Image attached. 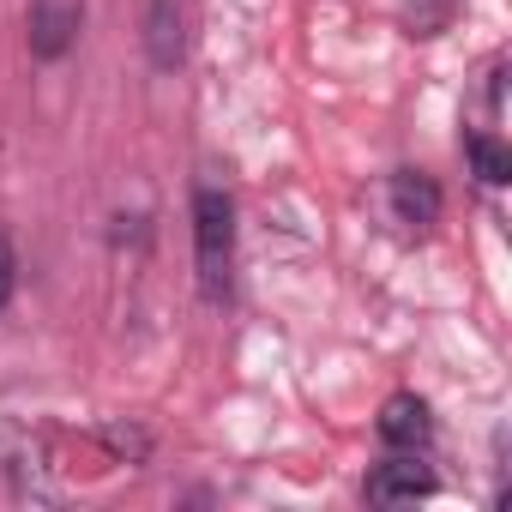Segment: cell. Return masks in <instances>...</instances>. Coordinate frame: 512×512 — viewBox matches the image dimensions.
<instances>
[{"instance_id": "1", "label": "cell", "mask_w": 512, "mask_h": 512, "mask_svg": "<svg viewBox=\"0 0 512 512\" xmlns=\"http://www.w3.org/2000/svg\"><path fill=\"white\" fill-rule=\"evenodd\" d=\"M187 235H193V290L211 314H223L235 302V241H241V211L223 181H193Z\"/></svg>"}, {"instance_id": "2", "label": "cell", "mask_w": 512, "mask_h": 512, "mask_svg": "<svg viewBox=\"0 0 512 512\" xmlns=\"http://www.w3.org/2000/svg\"><path fill=\"white\" fill-rule=\"evenodd\" d=\"M380 199H386V217L398 223V235H404V241L434 235V229H440V217H446V187H440L428 169H410V163L386 175Z\"/></svg>"}, {"instance_id": "3", "label": "cell", "mask_w": 512, "mask_h": 512, "mask_svg": "<svg viewBox=\"0 0 512 512\" xmlns=\"http://www.w3.org/2000/svg\"><path fill=\"white\" fill-rule=\"evenodd\" d=\"M85 37V0H25V55L37 67L73 61Z\"/></svg>"}, {"instance_id": "4", "label": "cell", "mask_w": 512, "mask_h": 512, "mask_svg": "<svg viewBox=\"0 0 512 512\" xmlns=\"http://www.w3.org/2000/svg\"><path fill=\"white\" fill-rule=\"evenodd\" d=\"M139 49H145L151 73H181L193 55V0H145Z\"/></svg>"}, {"instance_id": "5", "label": "cell", "mask_w": 512, "mask_h": 512, "mask_svg": "<svg viewBox=\"0 0 512 512\" xmlns=\"http://www.w3.org/2000/svg\"><path fill=\"white\" fill-rule=\"evenodd\" d=\"M434 494H440V476H434L428 452H386L362 476L368 506H404V500H434Z\"/></svg>"}, {"instance_id": "6", "label": "cell", "mask_w": 512, "mask_h": 512, "mask_svg": "<svg viewBox=\"0 0 512 512\" xmlns=\"http://www.w3.org/2000/svg\"><path fill=\"white\" fill-rule=\"evenodd\" d=\"M374 440L386 452H434V404L422 392H386L380 416H374Z\"/></svg>"}, {"instance_id": "7", "label": "cell", "mask_w": 512, "mask_h": 512, "mask_svg": "<svg viewBox=\"0 0 512 512\" xmlns=\"http://www.w3.org/2000/svg\"><path fill=\"white\" fill-rule=\"evenodd\" d=\"M458 151H464V163H470V175H476L482 193H500L512 181V145L500 139V127H464Z\"/></svg>"}, {"instance_id": "8", "label": "cell", "mask_w": 512, "mask_h": 512, "mask_svg": "<svg viewBox=\"0 0 512 512\" xmlns=\"http://www.w3.org/2000/svg\"><path fill=\"white\" fill-rule=\"evenodd\" d=\"M458 13H464V0H392V19H398V31H404L410 43L446 37V31L458 25Z\"/></svg>"}, {"instance_id": "9", "label": "cell", "mask_w": 512, "mask_h": 512, "mask_svg": "<svg viewBox=\"0 0 512 512\" xmlns=\"http://www.w3.org/2000/svg\"><path fill=\"white\" fill-rule=\"evenodd\" d=\"M151 241H157V217H151V211H115V217H109V247L145 253Z\"/></svg>"}, {"instance_id": "10", "label": "cell", "mask_w": 512, "mask_h": 512, "mask_svg": "<svg viewBox=\"0 0 512 512\" xmlns=\"http://www.w3.org/2000/svg\"><path fill=\"white\" fill-rule=\"evenodd\" d=\"M482 127H500L506 121V55H494L488 61V73H482Z\"/></svg>"}, {"instance_id": "11", "label": "cell", "mask_w": 512, "mask_h": 512, "mask_svg": "<svg viewBox=\"0 0 512 512\" xmlns=\"http://www.w3.org/2000/svg\"><path fill=\"white\" fill-rule=\"evenodd\" d=\"M19 241H13V229L7 223H0V314H7L13 308V296H19Z\"/></svg>"}]
</instances>
